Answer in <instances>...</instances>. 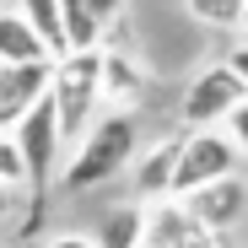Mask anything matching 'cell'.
<instances>
[{
    "label": "cell",
    "mask_w": 248,
    "mask_h": 248,
    "mask_svg": "<svg viewBox=\"0 0 248 248\" xmlns=\"http://www.w3.org/2000/svg\"><path fill=\"white\" fill-rule=\"evenodd\" d=\"M135 156H140V124H135L130 108H113V113H103L92 130L76 140L60 184H65L70 194H92V189L113 184L119 173H130Z\"/></svg>",
    "instance_id": "1"
},
{
    "label": "cell",
    "mask_w": 248,
    "mask_h": 248,
    "mask_svg": "<svg viewBox=\"0 0 248 248\" xmlns=\"http://www.w3.org/2000/svg\"><path fill=\"white\" fill-rule=\"evenodd\" d=\"M49 97H54V108H60L65 140L76 146L81 135L92 130V103L103 97V49H70L65 60H54Z\"/></svg>",
    "instance_id": "2"
},
{
    "label": "cell",
    "mask_w": 248,
    "mask_h": 248,
    "mask_svg": "<svg viewBox=\"0 0 248 248\" xmlns=\"http://www.w3.org/2000/svg\"><path fill=\"white\" fill-rule=\"evenodd\" d=\"M16 146H22V162H27V189H32V200H44L49 194V184L60 178V151L70 146L65 140V124H60V108H54V97L44 92L32 103V113L16 124Z\"/></svg>",
    "instance_id": "3"
},
{
    "label": "cell",
    "mask_w": 248,
    "mask_h": 248,
    "mask_svg": "<svg viewBox=\"0 0 248 248\" xmlns=\"http://www.w3.org/2000/svg\"><path fill=\"white\" fill-rule=\"evenodd\" d=\"M243 97H248V87L227 60L205 65V70L189 76V87L178 97V119H184V130H227V119H232V108Z\"/></svg>",
    "instance_id": "4"
},
{
    "label": "cell",
    "mask_w": 248,
    "mask_h": 248,
    "mask_svg": "<svg viewBox=\"0 0 248 248\" xmlns=\"http://www.w3.org/2000/svg\"><path fill=\"white\" fill-rule=\"evenodd\" d=\"M237 162H243V151H237V140L227 130H184L178 173H173V200H189L194 189L237 173Z\"/></svg>",
    "instance_id": "5"
},
{
    "label": "cell",
    "mask_w": 248,
    "mask_h": 248,
    "mask_svg": "<svg viewBox=\"0 0 248 248\" xmlns=\"http://www.w3.org/2000/svg\"><path fill=\"white\" fill-rule=\"evenodd\" d=\"M184 211L205 227V232H216V237H227L243 216H248V184L237 178V173H227V178H216V184H205V189H194L189 200H184Z\"/></svg>",
    "instance_id": "6"
},
{
    "label": "cell",
    "mask_w": 248,
    "mask_h": 248,
    "mask_svg": "<svg viewBox=\"0 0 248 248\" xmlns=\"http://www.w3.org/2000/svg\"><path fill=\"white\" fill-rule=\"evenodd\" d=\"M54 60H32V65H0V130H16L32 113V103L49 92Z\"/></svg>",
    "instance_id": "7"
},
{
    "label": "cell",
    "mask_w": 248,
    "mask_h": 248,
    "mask_svg": "<svg viewBox=\"0 0 248 248\" xmlns=\"http://www.w3.org/2000/svg\"><path fill=\"white\" fill-rule=\"evenodd\" d=\"M178 151H184V135H168L156 140L146 156L130 162V189L140 205H156V200H173V173H178Z\"/></svg>",
    "instance_id": "8"
},
{
    "label": "cell",
    "mask_w": 248,
    "mask_h": 248,
    "mask_svg": "<svg viewBox=\"0 0 248 248\" xmlns=\"http://www.w3.org/2000/svg\"><path fill=\"white\" fill-rule=\"evenodd\" d=\"M32 60H49L44 38L32 32L22 11H0V65H32Z\"/></svg>",
    "instance_id": "9"
},
{
    "label": "cell",
    "mask_w": 248,
    "mask_h": 248,
    "mask_svg": "<svg viewBox=\"0 0 248 248\" xmlns=\"http://www.w3.org/2000/svg\"><path fill=\"white\" fill-rule=\"evenodd\" d=\"M16 11L32 22V32L44 38L49 60H65L70 44H65V0H16Z\"/></svg>",
    "instance_id": "10"
},
{
    "label": "cell",
    "mask_w": 248,
    "mask_h": 248,
    "mask_svg": "<svg viewBox=\"0 0 248 248\" xmlns=\"http://www.w3.org/2000/svg\"><path fill=\"white\" fill-rule=\"evenodd\" d=\"M146 92V70L135 65L130 49H103V97H124V103H135Z\"/></svg>",
    "instance_id": "11"
},
{
    "label": "cell",
    "mask_w": 248,
    "mask_h": 248,
    "mask_svg": "<svg viewBox=\"0 0 248 248\" xmlns=\"http://www.w3.org/2000/svg\"><path fill=\"white\" fill-rule=\"evenodd\" d=\"M92 237H97V248H140V243H146V205L135 200V205L108 211Z\"/></svg>",
    "instance_id": "12"
},
{
    "label": "cell",
    "mask_w": 248,
    "mask_h": 248,
    "mask_svg": "<svg viewBox=\"0 0 248 248\" xmlns=\"http://www.w3.org/2000/svg\"><path fill=\"white\" fill-rule=\"evenodd\" d=\"M103 16L92 6H81V0H65V44L70 49H97L103 44Z\"/></svg>",
    "instance_id": "13"
},
{
    "label": "cell",
    "mask_w": 248,
    "mask_h": 248,
    "mask_svg": "<svg viewBox=\"0 0 248 248\" xmlns=\"http://www.w3.org/2000/svg\"><path fill=\"white\" fill-rule=\"evenodd\" d=\"M243 6H248V0H184V11H189L194 22H205V27H221V32H237Z\"/></svg>",
    "instance_id": "14"
},
{
    "label": "cell",
    "mask_w": 248,
    "mask_h": 248,
    "mask_svg": "<svg viewBox=\"0 0 248 248\" xmlns=\"http://www.w3.org/2000/svg\"><path fill=\"white\" fill-rule=\"evenodd\" d=\"M0 184H11V189L27 184V162H22V146L11 130H0Z\"/></svg>",
    "instance_id": "15"
},
{
    "label": "cell",
    "mask_w": 248,
    "mask_h": 248,
    "mask_svg": "<svg viewBox=\"0 0 248 248\" xmlns=\"http://www.w3.org/2000/svg\"><path fill=\"white\" fill-rule=\"evenodd\" d=\"M227 135L237 140V151H243V162H248V97L232 108V119H227Z\"/></svg>",
    "instance_id": "16"
},
{
    "label": "cell",
    "mask_w": 248,
    "mask_h": 248,
    "mask_svg": "<svg viewBox=\"0 0 248 248\" xmlns=\"http://www.w3.org/2000/svg\"><path fill=\"white\" fill-rule=\"evenodd\" d=\"M44 248H97V237H92V232H60V237H49Z\"/></svg>",
    "instance_id": "17"
},
{
    "label": "cell",
    "mask_w": 248,
    "mask_h": 248,
    "mask_svg": "<svg viewBox=\"0 0 248 248\" xmlns=\"http://www.w3.org/2000/svg\"><path fill=\"white\" fill-rule=\"evenodd\" d=\"M227 65H232V70L243 76V87H248V38H237V44L227 49Z\"/></svg>",
    "instance_id": "18"
},
{
    "label": "cell",
    "mask_w": 248,
    "mask_h": 248,
    "mask_svg": "<svg viewBox=\"0 0 248 248\" xmlns=\"http://www.w3.org/2000/svg\"><path fill=\"white\" fill-rule=\"evenodd\" d=\"M81 6H92V11L103 16V22H119V16H124V6H130V0H81Z\"/></svg>",
    "instance_id": "19"
},
{
    "label": "cell",
    "mask_w": 248,
    "mask_h": 248,
    "mask_svg": "<svg viewBox=\"0 0 248 248\" xmlns=\"http://www.w3.org/2000/svg\"><path fill=\"white\" fill-rule=\"evenodd\" d=\"M11 205H16V189H11V184H0V216H6Z\"/></svg>",
    "instance_id": "20"
},
{
    "label": "cell",
    "mask_w": 248,
    "mask_h": 248,
    "mask_svg": "<svg viewBox=\"0 0 248 248\" xmlns=\"http://www.w3.org/2000/svg\"><path fill=\"white\" fill-rule=\"evenodd\" d=\"M237 32H243V38H248V6H243V22H237Z\"/></svg>",
    "instance_id": "21"
},
{
    "label": "cell",
    "mask_w": 248,
    "mask_h": 248,
    "mask_svg": "<svg viewBox=\"0 0 248 248\" xmlns=\"http://www.w3.org/2000/svg\"><path fill=\"white\" fill-rule=\"evenodd\" d=\"M221 248H237V243H221Z\"/></svg>",
    "instance_id": "22"
},
{
    "label": "cell",
    "mask_w": 248,
    "mask_h": 248,
    "mask_svg": "<svg viewBox=\"0 0 248 248\" xmlns=\"http://www.w3.org/2000/svg\"><path fill=\"white\" fill-rule=\"evenodd\" d=\"M140 248H151V243H140Z\"/></svg>",
    "instance_id": "23"
}]
</instances>
